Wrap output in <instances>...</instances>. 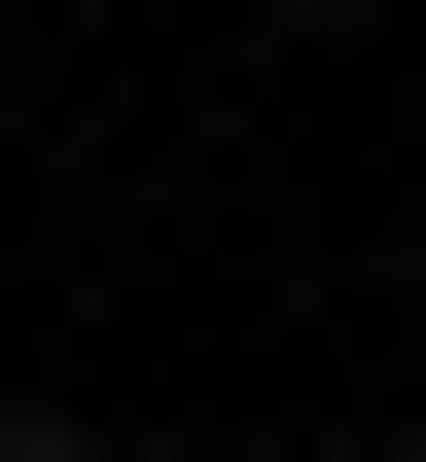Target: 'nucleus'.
Listing matches in <instances>:
<instances>
[{
	"mask_svg": "<svg viewBox=\"0 0 426 462\" xmlns=\"http://www.w3.org/2000/svg\"><path fill=\"white\" fill-rule=\"evenodd\" d=\"M0 462H107V427H0Z\"/></svg>",
	"mask_w": 426,
	"mask_h": 462,
	"instance_id": "nucleus-1",
	"label": "nucleus"
},
{
	"mask_svg": "<svg viewBox=\"0 0 426 462\" xmlns=\"http://www.w3.org/2000/svg\"><path fill=\"white\" fill-rule=\"evenodd\" d=\"M356 462H426V427H356Z\"/></svg>",
	"mask_w": 426,
	"mask_h": 462,
	"instance_id": "nucleus-2",
	"label": "nucleus"
}]
</instances>
